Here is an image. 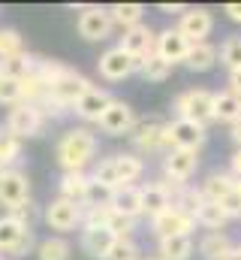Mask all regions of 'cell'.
I'll use <instances>...</instances> for the list:
<instances>
[{"instance_id": "obj_3", "label": "cell", "mask_w": 241, "mask_h": 260, "mask_svg": "<svg viewBox=\"0 0 241 260\" xmlns=\"http://www.w3.org/2000/svg\"><path fill=\"white\" fill-rule=\"evenodd\" d=\"M208 133L202 124L196 121H187V118H175V121H166V130H163V154H169L172 148H184V151H196L205 145Z\"/></svg>"}, {"instance_id": "obj_33", "label": "cell", "mask_w": 241, "mask_h": 260, "mask_svg": "<svg viewBox=\"0 0 241 260\" xmlns=\"http://www.w3.org/2000/svg\"><path fill=\"white\" fill-rule=\"evenodd\" d=\"M36 257L39 260H69V242L60 236H49L36 245Z\"/></svg>"}, {"instance_id": "obj_17", "label": "cell", "mask_w": 241, "mask_h": 260, "mask_svg": "<svg viewBox=\"0 0 241 260\" xmlns=\"http://www.w3.org/2000/svg\"><path fill=\"white\" fill-rule=\"evenodd\" d=\"M142 194H145V215L148 218H157L160 212H166L169 206H175V185H169L166 179L142 185Z\"/></svg>"}, {"instance_id": "obj_45", "label": "cell", "mask_w": 241, "mask_h": 260, "mask_svg": "<svg viewBox=\"0 0 241 260\" xmlns=\"http://www.w3.org/2000/svg\"><path fill=\"white\" fill-rule=\"evenodd\" d=\"M229 173H232L235 179H241V148H235L232 157H229Z\"/></svg>"}, {"instance_id": "obj_30", "label": "cell", "mask_w": 241, "mask_h": 260, "mask_svg": "<svg viewBox=\"0 0 241 260\" xmlns=\"http://www.w3.org/2000/svg\"><path fill=\"white\" fill-rule=\"evenodd\" d=\"M109 15H112L115 24H120L124 30H130V27L142 24L145 6H142V3H112V6H109Z\"/></svg>"}, {"instance_id": "obj_52", "label": "cell", "mask_w": 241, "mask_h": 260, "mask_svg": "<svg viewBox=\"0 0 241 260\" xmlns=\"http://www.w3.org/2000/svg\"><path fill=\"white\" fill-rule=\"evenodd\" d=\"M235 191L241 194V179H235Z\"/></svg>"}, {"instance_id": "obj_24", "label": "cell", "mask_w": 241, "mask_h": 260, "mask_svg": "<svg viewBox=\"0 0 241 260\" xmlns=\"http://www.w3.org/2000/svg\"><path fill=\"white\" fill-rule=\"evenodd\" d=\"M214 118L223 121V124H238L241 121V97L232 94L229 88L226 91H214Z\"/></svg>"}, {"instance_id": "obj_2", "label": "cell", "mask_w": 241, "mask_h": 260, "mask_svg": "<svg viewBox=\"0 0 241 260\" xmlns=\"http://www.w3.org/2000/svg\"><path fill=\"white\" fill-rule=\"evenodd\" d=\"M172 109H175V118H187V121H196L202 127L214 124V91L208 88H190V91H181L178 97L172 100Z\"/></svg>"}, {"instance_id": "obj_31", "label": "cell", "mask_w": 241, "mask_h": 260, "mask_svg": "<svg viewBox=\"0 0 241 260\" xmlns=\"http://www.w3.org/2000/svg\"><path fill=\"white\" fill-rule=\"evenodd\" d=\"M91 179L97 182V185H103V188H109V191H115L120 188V179H118V164H115V154L112 157H103L97 167H94V173H91Z\"/></svg>"}, {"instance_id": "obj_53", "label": "cell", "mask_w": 241, "mask_h": 260, "mask_svg": "<svg viewBox=\"0 0 241 260\" xmlns=\"http://www.w3.org/2000/svg\"><path fill=\"white\" fill-rule=\"evenodd\" d=\"M0 79H3V61H0Z\"/></svg>"}, {"instance_id": "obj_13", "label": "cell", "mask_w": 241, "mask_h": 260, "mask_svg": "<svg viewBox=\"0 0 241 260\" xmlns=\"http://www.w3.org/2000/svg\"><path fill=\"white\" fill-rule=\"evenodd\" d=\"M27 200H30V182H27V176L18 173V170H6L0 176V206L9 212V209L21 206Z\"/></svg>"}, {"instance_id": "obj_35", "label": "cell", "mask_w": 241, "mask_h": 260, "mask_svg": "<svg viewBox=\"0 0 241 260\" xmlns=\"http://www.w3.org/2000/svg\"><path fill=\"white\" fill-rule=\"evenodd\" d=\"M109 218H112V203H103V206H85L82 230H100V227H109Z\"/></svg>"}, {"instance_id": "obj_34", "label": "cell", "mask_w": 241, "mask_h": 260, "mask_svg": "<svg viewBox=\"0 0 241 260\" xmlns=\"http://www.w3.org/2000/svg\"><path fill=\"white\" fill-rule=\"evenodd\" d=\"M139 73H142L145 82H166V79L172 76V64H166L160 55H151L148 61H142Z\"/></svg>"}, {"instance_id": "obj_27", "label": "cell", "mask_w": 241, "mask_h": 260, "mask_svg": "<svg viewBox=\"0 0 241 260\" xmlns=\"http://www.w3.org/2000/svg\"><path fill=\"white\" fill-rule=\"evenodd\" d=\"M193 218H196V224L205 227L208 233H211V230H223V227L229 224V215L223 212V206H220V203H211V200H205V203L196 209Z\"/></svg>"}, {"instance_id": "obj_18", "label": "cell", "mask_w": 241, "mask_h": 260, "mask_svg": "<svg viewBox=\"0 0 241 260\" xmlns=\"http://www.w3.org/2000/svg\"><path fill=\"white\" fill-rule=\"evenodd\" d=\"M112 103H115V97H112L109 91H103V88H91V91L72 106V112H75L78 118H85V121H97V124H100L103 112H106Z\"/></svg>"}, {"instance_id": "obj_19", "label": "cell", "mask_w": 241, "mask_h": 260, "mask_svg": "<svg viewBox=\"0 0 241 260\" xmlns=\"http://www.w3.org/2000/svg\"><path fill=\"white\" fill-rule=\"evenodd\" d=\"M112 209L130 215V218H142V215H145V194H142V188H139V185L115 188V194H112Z\"/></svg>"}, {"instance_id": "obj_48", "label": "cell", "mask_w": 241, "mask_h": 260, "mask_svg": "<svg viewBox=\"0 0 241 260\" xmlns=\"http://www.w3.org/2000/svg\"><path fill=\"white\" fill-rule=\"evenodd\" d=\"M223 12H226L232 21H238V24H241V3H226V6H223Z\"/></svg>"}, {"instance_id": "obj_47", "label": "cell", "mask_w": 241, "mask_h": 260, "mask_svg": "<svg viewBox=\"0 0 241 260\" xmlns=\"http://www.w3.org/2000/svg\"><path fill=\"white\" fill-rule=\"evenodd\" d=\"M229 91L241 97V70H232V73H229Z\"/></svg>"}, {"instance_id": "obj_10", "label": "cell", "mask_w": 241, "mask_h": 260, "mask_svg": "<svg viewBox=\"0 0 241 260\" xmlns=\"http://www.w3.org/2000/svg\"><path fill=\"white\" fill-rule=\"evenodd\" d=\"M196 167H199V157H196V151H184V148H172L169 154H163V179L169 182V185H187L190 182V176L196 173Z\"/></svg>"}, {"instance_id": "obj_16", "label": "cell", "mask_w": 241, "mask_h": 260, "mask_svg": "<svg viewBox=\"0 0 241 260\" xmlns=\"http://www.w3.org/2000/svg\"><path fill=\"white\" fill-rule=\"evenodd\" d=\"M187 52H190V43L184 40V34H181L178 27H166V30H160V34H157L154 55H160L166 64H172V67L184 64Z\"/></svg>"}, {"instance_id": "obj_36", "label": "cell", "mask_w": 241, "mask_h": 260, "mask_svg": "<svg viewBox=\"0 0 241 260\" xmlns=\"http://www.w3.org/2000/svg\"><path fill=\"white\" fill-rule=\"evenodd\" d=\"M205 203V194H202V188H190V185H181L175 188V206L184 209V212H190V215H196V209Z\"/></svg>"}, {"instance_id": "obj_4", "label": "cell", "mask_w": 241, "mask_h": 260, "mask_svg": "<svg viewBox=\"0 0 241 260\" xmlns=\"http://www.w3.org/2000/svg\"><path fill=\"white\" fill-rule=\"evenodd\" d=\"M91 88H94V85H91V79H88V76H82L78 70L66 67V70L60 73V79L49 88V97H52V100H58L63 109H72V106H75V103H78Z\"/></svg>"}, {"instance_id": "obj_51", "label": "cell", "mask_w": 241, "mask_h": 260, "mask_svg": "<svg viewBox=\"0 0 241 260\" xmlns=\"http://www.w3.org/2000/svg\"><path fill=\"white\" fill-rule=\"evenodd\" d=\"M6 170H9V167H6V164H3V160H0V176H3V173H6Z\"/></svg>"}, {"instance_id": "obj_11", "label": "cell", "mask_w": 241, "mask_h": 260, "mask_svg": "<svg viewBox=\"0 0 241 260\" xmlns=\"http://www.w3.org/2000/svg\"><path fill=\"white\" fill-rule=\"evenodd\" d=\"M178 30L184 34V40L193 43H208L211 30H214V15L205 6H190L184 15L178 18Z\"/></svg>"}, {"instance_id": "obj_5", "label": "cell", "mask_w": 241, "mask_h": 260, "mask_svg": "<svg viewBox=\"0 0 241 260\" xmlns=\"http://www.w3.org/2000/svg\"><path fill=\"white\" fill-rule=\"evenodd\" d=\"M163 130L166 121L157 118V115H145L136 121V127L130 130V142L139 154H154V151H163Z\"/></svg>"}, {"instance_id": "obj_49", "label": "cell", "mask_w": 241, "mask_h": 260, "mask_svg": "<svg viewBox=\"0 0 241 260\" xmlns=\"http://www.w3.org/2000/svg\"><path fill=\"white\" fill-rule=\"evenodd\" d=\"M229 136H232L235 148H241V121H238V124H232V127H229Z\"/></svg>"}, {"instance_id": "obj_7", "label": "cell", "mask_w": 241, "mask_h": 260, "mask_svg": "<svg viewBox=\"0 0 241 260\" xmlns=\"http://www.w3.org/2000/svg\"><path fill=\"white\" fill-rule=\"evenodd\" d=\"M151 230L157 239H169V236H190L196 230V218L190 212H184L178 206H169L166 212H160L157 218H151Z\"/></svg>"}, {"instance_id": "obj_41", "label": "cell", "mask_w": 241, "mask_h": 260, "mask_svg": "<svg viewBox=\"0 0 241 260\" xmlns=\"http://www.w3.org/2000/svg\"><path fill=\"white\" fill-rule=\"evenodd\" d=\"M21 151V139H15L12 133H0V160L9 167Z\"/></svg>"}, {"instance_id": "obj_46", "label": "cell", "mask_w": 241, "mask_h": 260, "mask_svg": "<svg viewBox=\"0 0 241 260\" xmlns=\"http://www.w3.org/2000/svg\"><path fill=\"white\" fill-rule=\"evenodd\" d=\"M33 245H39V242H36V239H33V230H27V236H24V242H21V245H18V251H15V254H18V257H21V254H27V251H30V248H33Z\"/></svg>"}, {"instance_id": "obj_32", "label": "cell", "mask_w": 241, "mask_h": 260, "mask_svg": "<svg viewBox=\"0 0 241 260\" xmlns=\"http://www.w3.org/2000/svg\"><path fill=\"white\" fill-rule=\"evenodd\" d=\"M24 55V40L15 27H0V61Z\"/></svg>"}, {"instance_id": "obj_44", "label": "cell", "mask_w": 241, "mask_h": 260, "mask_svg": "<svg viewBox=\"0 0 241 260\" xmlns=\"http://www.w3.org/2000/svg\"><path fill=\"white\" fill-rule=\"evenodd\" d=\"M157 9H160V12H166V15H184L190 6H187V3H160Z\"/></svg>"}, {"instance_id": "obj_20", "label": "cell", "mask_w": 241, "mask_h": 260, "mask_svg": "<svg viewBox=\"0 0 241 260\" xmlns=\"http://www.w3.org/2000/svg\"><path fill=\"white\" fill-rule=\"evenodd\" d=\"M115 242H118V239H115V233H112L109 227H100V230H82V251H85L88 257L103 260L109 251H112Z\"/></svg>"}, {"instance_id": "obj_15", "label": "cell", "mask_w": 241, "mask_h": 260, "mask_svg": "<svg viewBox=\"0 0 241 260\" xmlns=\"http://www.w3.org/2000/svg\"><path fill=\"white\" fill-rule=\"evenodd\" d=\"M97 70H100V76H103V79H109V82H120V79L133 76V73L139 70V64H136V61H133L120 46H115V49L103 52V58L97 61Z\"/></svg>"}, {"instance_id": "obj_43", "label": "cell", "mask_w": 241, "mask_h": 260, "mask_svg": "<svg viewBox=\"0 0 241 260\" xmlns=\"http://www.w3.org/2000/svg\"><path fill=\"white\" fill-rule=\"evenodd\" d=\"M220 206H223V212L229 215V221H238L241 218V194L238 191H232L226 200H220Z\"/></svg>"}, {"instance_id": "obj_14", "label": "cell", "mask_w": 241, "mask_h": 260, "mask_svg": "<svg viewBox=\"0 0 241 260\" xmlns=\"http://www.w3.org/2000/svg\"><path fill=\"white\" fill-rule=\"evenodd\" d=\"M136 112H133V106L130 103H124V100H115L106 112H103V118H100V130L103 133H109V136H130V130L136 127Z\"/></svg>"}, {"instance_id": "obj_38", "label": "cell", "mask_w": 241, "mask_h": 260, "mask_svg": "<svg viewBox=\"0 0 241 260\" xmlns=\"http://www.w3.org/2000/svg\"><path fill=\"white\" fill-rule=\"evenodd\" d=\"M136 221H139V218H130V215H124V212H115V209H112L109 230L115 233V239H133V233H136Z\"/></svg>"}, {"instance_id": "obj_12", "label": "cell", "mask_w": 241, "mask_h": 260, "mask_svg": "<svg viewBox=\"0 0 241 260\" xmlns=\"http://www.w3.org/2000/svg\"><path fill=\"white\" fill-rule=\"evenodd\" d=\"M112 27H115V21L109 15V6H85L78 15V34L91 43L106 40L112 34Z\"/></svg>"}, {"instance_id": "obj_1", "label": "cell", "mask_w": 241, "mask_h": 260, "mask_svg": "<svg viewBox=\"0 0 241 260\" xmlns=\"http://www.w3.org/2000/svg\"><path fill=\"white\" fill-rule=\"evenodd\" d=\"M97 133L88 127H72L58 142V164L63 173H85V167L97 157Z\"/></svg>"}, {"instance_id": "obj_40", "label": "cell", "mask_w": 241, "mask_h": 260, "mask_svg": "<svg viewBox=\"0 0 241 260\" xmlns=\"http://www.w3.org/2000/svg\"><path fill=\"white\" fill-rule=\"evenodd\" d=\"M103 260H142V254H139V245L133 239H118Z\"/></svg>"}, {"instance_id": "obj_42", "label": "cell", "mask_w": 241, "mask_h": 260, "mask_svg": "<svg viewBox=\"0 0 241 260\" xmlns=\"http://www.w3.org/2000/svg\"><path fill=\"white\" fill-rule=\"evenodd\" d=\"M6 215H9V218H15V221H18V224H24V227H33V221H36V206H33V200H27V203H21V206L9 209Z\"/></svg>"}, {"instance_id": "obj_50", "label": "cell", "mask_w": 241, "mask_h": 260, "mask_svg": "<svg viewBox=\"0 0 241 260\" xmlns=\"http://www.w3.org/2000/svg\"><path fill=\"white\" fill-rule=\"evenodd\" d=\"M223 260H241V245H235V248H232V251H229Z\"/></svg>"}, {"instance_id": "obj_26", "label": "cell", "mask_w": 241, "mask_h": 260, "mask_svg": "<svg viewBox=\"0 0 241 260\" xmlns=\"http://www.w3.org/2000/svg\"><path fill=\"white\" fill-rule=\"evenodd\" d=\"M232 248H235V245H232V239H229L223 230H211V233H205V236L199 239V254L205 260H223Z\"/></svg>"}, {"instance_id": "obj_22", "label": "cell", "mask_w": 241, "mask_h": 260, "mask_svg": "<svg viewBox=\"0 0 241 260\" xmlns=\"http://www.w3.org/2000/svg\"><path fill=\"white\" fill-rule=\"evenodd\" d=\"M202 194L205 200H211V203H220V200H226V197L235 191V176L229 173V170H214L202 185Z\"/></svg>"}, {"instance_id": "obj_54", "label": "cell", "mask_w": 241, "mask_h": 260, "mask_svg": "<svg viewBox=\"0 0 241 260\" xmlns=\"http://www.w3.org/2000/svg\"><path fill=\"white\" fill-rule=\"evenodd\" d=\"M145 260H160V257H145Z\"/></svg>"}, {"instance_id": "obj_29", "label": "cell", "mask_w": 241, "mask_h": 260, "mask_svg": "<svg viewBox=\"0 0 241 260\" xmlns=\"http://www.w3.org/2000/svg\"><path fill=\"white\" fill-rule=\"evenodd\" d=\"M115 164H118V179H120V188L124 185H133L136 179H142L145 173V160L133 151H124V154H115Z\"/></svg>"}, {"instance_id": "obj_25", "label": "cell", "mask_w": 241, "mask_h": 260, "mask_svg": "<svg viewBox=\"0 0 241 260\" xmlns=\"http://www.w3.org/2000/svg\"><path fill=\"white\" fill-rule=\"evenodd\" d=\"M27 230H30V227L18 224L15 218L0 215V254H15V251H18V245L24 242Z\"/></svg>"}, {"instance_id": "obj_21", "label": "cell", "mask_w": 241, "mask_h": 260, "mask_svg": "<svg viewBox=\"0 0 241 260\" xmlns=\"http://www.w3.org/2000/svg\"><path fill=\"white\" fill-rule=\"evenodd\" d=\"M58 188H60V197L63 200L85 206L88 203V194H91V176H85V173H63Z\"/></svg>"}, {"instance_id": "obj_9", "label": "cell", "mask_w": 241, "mask_h": 260, "mask_svg": "<svg viewBox=\"0 0 241 260\" xmlns=\"http://www.w3.org/2000/svg\"><path fill=\"white\" fill-rule=\"evenodd\" d=\"M82 218H85V206H78V203H69V200H52L49 206H46V224L52 227V230H58V233H69V230H75V227H82Z\"/></svg>"}, {"instance_id": "obj_55", "label": "cell", "mask_w": 241, "mask_h": 260, "mask_svg": "<svg viewBox=\"0 0 241 260\" xmlns=\"http://www.w3.org/2000/svg\"><path fill=\"white\" fill-rule=\"evenodd\" d=\"M0 260H3V257H0Z\"/></svg>"}, {"instance_id": "obj_8", "label": "cell", "mask_w": 241, "mask_h": 260, "mask_svg": "<svg viewBox=\"0 0 241 260\" xmlns=\"http://www.w3.org/2000/svg\"><path fill=\"white\" fill-rule=\"evenodd\" d=\"M154 46H157V30L151 24H145V21L130 27V30H124V37H120V49L139 67H142V61H148L154 55Z\"/></svg>"}, {"instance_id": "obj_37", "label": "cell", "mask_w": 241, "mask_h": 260, "mask_svg": "<svg viewBox=\"0 0 241 260\" xmlns=\"http://www.w3.org/2000/svg\"><path fill=\"white\" fill-rule=\"evenodd\" d=\"M220 64L226 67L229 73L241 70V37H226L220 46Z\"/></svg>"}, {"instance_id": "obj_6", "label": "cell", "mask_w": 241, "mask_h": 260, "mask_svg": "<svg viewBox=\"0 0 241 260\" xmlns=\"http://www.w3.org/2000/svg\"><path fill=\"white\" fill-rule=\"evenodd\" d=\"M46 124V115L39 106L33 103H18L9 109V118H6V133H12L15 139H27V136H36Z\"/></svg>"}, {"instance_id": "obj_39", "label": "cell", "mask_w": 241, "mask_h": 260, "mask_svg": "<svg viewBox=\"0 0 241 260\" xmlns=\"http://www.w3.org/2000/svg\"><path fill=\"white\" fill-rule=\"evenodd\" d=\"M21 103V79L3 76L0 79V106H18Z\"/></svg>"}, {"instance_id": "obj_23", "label": "cell", "mask_w": 241, "mask_h": 260, "mask_svg": "<svg viewBox=\"0 0 241 260\" xmlns=\"http://www.w3.org/2000/svg\"><path fill=\"white\" fill-rule=\"evenodd\" d=\"M220 61V49L211 46V43H193L187 58H184V67L193 70V73H208L211 67Z\"/></svg>"}, {"instance_id": "obj_28", "label": "cell", "mask_w": 241, "mask_h": 260, "mask_svg": "<svg viewBox=\"0 0 241 260\" xmlns=\"http://www.w3.org/2000/svg\"><path fill=\"white\" fill-rule=\"evenodd\" d=\"M190 254H193V236H169L160 239L157 245L160 260H190Z\"/></svg>"}]
</instances>
